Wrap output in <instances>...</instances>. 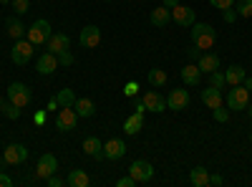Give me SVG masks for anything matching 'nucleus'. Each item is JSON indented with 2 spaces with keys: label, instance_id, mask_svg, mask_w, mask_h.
Here are the masks:
<instances>
[{
  "label": "nucleus",
  "instance_id": "35",
  "mask_svg": "<svg viewBox=\"0 0 252 187\" xmlns=\"http://www.w3.org/2000/svg\"><path fill=\"white\" fill-rule=\"evenodd\" d=\"M212 112H215V119H217L220 124H224V121L229 119V112H227V109L222 107V104H220V107H217V109H212Z\"/></svg>",
  "mask_w": 252,
  "mask_h": 187
},
{
  "label": "nucleus",
  "instance_id": "13",
  "mask_svg": "<svg viewBox=\"0 0 252 187\" xmlns=\"http://www.w3.org/2000/svg\"><path fill=\"white\" fill-rule=\"evenodd\" d=\"M78 40H81L83 48H96L101 43V28L98 26H86V28L81 31Z\"/></svg>",
  "mask_w": 252,
  "mask_h": 187
},
{
  "label": "nucleus",
  "instance_id": "5",
  "mask_svg": "<svg viewBox=\"0 0 252 187\" xmlns=\"http://www.w3.org/2000/svg\"><path fill=\"white\" fill-rule=\"evenodd\" d=\"M8 99L15 104V107H28L31 104V99H33V91H31V86H26V84H20V81H13V84L8 86Z\"/></svg>",
  "mask_w": 252,
  "mask_h": 187
},
{
  "label": "nucleus",
  "instance_id": "24",
  "mask_svg": "<svg viewBox=\"0 0 252 187\" xmlns=\"http://www.w3.org/2000/svg\"><path fill=\"white\" fill-rule=\"evenodd\" d=\"M89 182H91V177L86 175V170H71L66 177L68 187H89Z\"/></svg>",
  "mask_w": 252,
  "mask_h": 187
},
{
  "label": "nucleus",
  "instance_id": "16",
  "mask_svg": "<svg viewBox=\"0 0 252 187\" xmlns=\"http://www.w3.org/2000/svg\"><path fill=\"white\" fill-rule=\"evenodd\" d=\"M124 154H126V144H124L121 139H109L106 144H103V157H106V159L116 162V159H121Z\"/></svg>",
  "mask_w": 252,
  "mask_h": 187
},
{
  "label": "nucleus",
  "instance_id": "26",
  "mask_svg": "<svg viewBox=\"0 0 252 187\" xmlns=\"http://www.w3.org/2000/svg\"><path fill=\"white\" fill-rule=\"evenodd\" d=\"M5 28H8V36L15 38V40H18V38H26V31H28L18 18H8V20H5Z\"/></svg>",
  "mask_w": 252,
  "mask_h": 187
},
{
  "label": "nucleus",
  "instance_id": "29",
  "mask_svg": "<svg viewBox=\"0 0 252 187\" xmlns=\"http://www.w3.org/2000/svg\"><path fill=\"white\" fill-rule=\"evenodd\" d=\"M56 101H58V107H73V104H76L73 89H61V91L56 94Z\"/></svg>",
  "mask_w": 252,
  "mask_h": 187
},
{
  "label": "nucleus",
  "instance_id": "38",
  "mask_svg": "<svg viewBox=\"0 0 252 187\" xmlns=\"http://www.w3.org/2000/svg\"><path fill=\"white\" fill-rule=\"evenodd\" d=\"M46 185H48V187H63V185H66V180H63V177H56V175H51V177L46 180Z\"/></svg>",
  "mask_w": 252,
  "mask_h": 187
},
{
  "label": "nucleus",
  "instance_id": "49",
  "mask_svg": "<svg viewBox=\"0 0 252 187\" xmlns=\"http://www.w3.org/2000/svg\"><path fill=\"white\" fill-rule=\"evenodd\" d=\"M0 3H3V5H10V3H13V0H0Z\"/></svg>",
  "mask_w": 252,
  "mask_h": 187
},
{
  "label": "nucleus",
  "instance_id": "9",
  "mask_svg": "<svg viewBox=\"0 0 252 187\" xmlns=\"http://www.w3.org/2000/svg\"><path fill=\"white\" fill-rule=\"evenodd\" d=\"M5 164H23L28 159V147L26 144H8L5 152H3Z\"/></svg>",
  "mask_w": 252,
  "mask_h": 187
},
{
  "label": "nucleus",
  "instance_id": "47",
  "mask_svg": "<svg viewBox=\"0 0 252 187\" xmlns=\"http://www.w3.org/2000/svg\"><path fill=\"white\" fill-rule=\"evenodd\" d=\"M134 109H136L139 114H144V112H146V107H144V101H136V107H134Z\"/></svg>",
  "mask_w": 252,
  "mask_h": 187
},
{
  "label": "nucleus",
  "instance_id": "12",
  "mask_svg": "<svg viewBox=\"0 0 252 187\" xmlns=\"http://www.w3.org/2000/svg\"><path fill=\"white\" fill-rule=\"evenodd\" d=\"M141 101H144L146 112H154V114H159V112H164V109H166V96H161V94H159L157 89L146 91Z\"/></svg>",
  "mask_w": 252,
  "mask_h": 187
},
{
  "label": "nucleus",
  "instance_id": "46",
  "mask_svg": "<svg viewBox=\"0 0 252 187\" xmlns=\"http://www.w3.org/2000/svg\"><path fill=\"white\" fill-rule=\"evenodd\" d=\"M242 86H245V89H250V91H252V78H250V76H245V81H242Z\"/></svg>",
  "mask_w": 252,
  "mask_h": 187
},
{
  "label": "nucleus",
  "instance_id": "36",
  "mask_svg": "<svg viewBox=\"0 0 252 187\" xmlns=\"http://www.w3.org/2000/svg\"><path fill=\"white\" fill-rule=\"evenodd\" d=\"M222 20H224V23H235V20H237V10H232V8L222 10Z\"/></svg>",
  "mask_w": 252,
  "mask_h": 187
},
{
  "label": "nucleus",
  "instance_id": "37",
  "mask_svg": "<svg viewBox=\"0 0 252 187\" xmlns=\"http://www.w3.org/2000/svg\"><path fill=\"white\" fill-rule=\"evenodd\" d=\"M215 8H220V10H227V8H232L235 5V0H209Z\"/></svg>",
  "mask_w": 252,
  "mask_h": 187
},
{
  "label": "nucleus",
  "instance_id": "32",
  "mask_svg": "<svg viewBox=\"0 0 252 187\" xmlns=\"http://www.w3.org/2000/svg\"><path fill=\"white\" fill-rule=\"evenodd\" d=\"M237 15L242 18H252V0H237Z\"/></svg>",
  "mask_w": 252,
  "mask_h": 187
},
{
  "label": "nucleus",
  "instance_id": "15",
  "mask_svg": "<svg viewBox=\"0 0 252 187\" xmlns=\"http://www.w3.org/2000/svg\"><path fill=\"white\" fill-rule=\"evenodd\" d=\"M83 154H89V157H94V159H106L103 157V142L98 139V137H86L83 139Z\"/></svg>",
  "mask_w": 252,
  "mask_h": 187
},
{
  "label": "nucleus",
  "instance_id": "51",
  "mask_svg": "<svg viewBox=\"0 0 252 187\" xmlns=\"http://www.w3.org/2000/svg\"><path fill=\"white\" fill-rule=\"evenodd\" d=\"M250 142H252V134H250Z\"/></svg>",
  "mask_w": 252,
  "mask_h": 187
},
{
  "label": "nucleus",
  "instance_id": "44",
  "mask_svg": "<svg viewBox=\"0 0 252 187\" xmlns=\"http://www.w3.org/2000/svg\"><path fill=\"white\" fill-rule=\"evenodd\" d=\"M33 121H35V124H43V121H46V112H35Z\"/></svg>",
  "mask_w": 252,
  "mask_h": 187
},
{
  "label": "nucleus",
  "instance_id": "14",
  "mask_svg": "<svg viewBox=\"0 0 252 187\" xmlns=\"http://www.w3.org/2000/svg\"><path fill=\"white\" fill-rule=\"evenodd\" d=\"M56 69H58V56L51 53V51H46L43 56L38 58V64H35V71H38V74H43V76H51Z\"/></svg>",
  "mask_w": 252,
  "mask_h": 187
},
{
  "label": "nucleus",
  "instance_id": "40",
  "mask_svg": "<svg viewBox=\"0 0 252 187\" xmlns=\"http://www.w3.org/2000/svg\"><path fill=\"white\" fill-rule=\"evenodd\" d=\"M136 91H139V84H136V81H129V84H126V89H124L126 96H136Z\"/></svg>",
  "mask_w": 252,
  "mask_h": 187
},
{
  "label": "nucleus",
  "instance_id": "33",
  "mask_svg": "<svg viewBox=\"0 0 252 187\" xmlns=\"http://www.w3.org/2000/svg\"><path fill=\"white\" fill-rule=\"evenodd\" d=\"M13 10H15V15H23V13H28L31 10V3H28V0H13Z\"/></svg>",
  "mask_w": 252,
  "mask_h": 187
},
{
  "label": "nucleus",
  "instance_id": "48",
  "mask_svg": "<svg viewBox=\"0 0 252 187\" xmlns=\"http://www.w3.org/2000/svg\"><path fill=\"white\" fill-rule=\"evenodd\" d=\"M247 116L252 119V104H247Z\"/></svg>",
  "mask_w": 252,
  "mask_h": 187
},
{
  "label": "nucleus",
  "instance_id": "25",
  "mask_svg": "<svg viewBox=\"0 0 252 187\" xmlns=\"http://www.w3.org/2000/svg\"><path fill=\"white\" fill-rule=\"evenodd\" d=\"M245 76H247V74H245V69H242V66H237V64H235V66H229V69L224 71V78H227V84H229V86L242 84Z\"/></svg>",
  "mask_w": 252,
  "mask_h": 187
},
{
  "label": "nucleus",
  "instance_id": "45",
  "mask_svg": "<svg viewBox=\"0 0 252 187\" xmlns=\"http://www.w3.org/2000/svg\"><path fill=\"white\" fill-rule=\"evenodd\" d=\"M161 5H166V8H174V5H179V0H161Z\"/></svg>",
  "mask_w": 252,
  "mask_h": 187
},
{
  "label": "nucleus",
  "instance_id": "4",
  "mask_svg": "<svg viewBox=\"0 0 252 187\" xmlns=\"http://www.w3.org/2000/svg\"><path fill=\"white\" fill-rule=\"evenodd\" d=\"M247 104H250V89H245L242 84L229 89V94H227V109L242 112V109H247Z\"/></svg>",
  "mask_w": 252,
  "mask_h": 187
},
{
  "label": "nucleus",
  "instance_id": "3",
  "mask_svg": "<svg viewBox=\"0 0 252 187\" xmlns=\"http://www.w3.org/2000/svg\"><path fill=\"white\" fill-rule=\"evenodd\" d=\"M33 53H35V46L31 43L28 38H18L15 46L10 48V58H13V64H18V66H26L28 61L33 58Z\"/></svg>",
  "mask_w": 252,
  "mask_h": 187
},
{
  "label": "nucleus",
  "instance_id": "39",
  "mask_svg": "<svg viewBox=\"0 0 252 187\" xmlns=\"http://www.w3.org/2000/svg\"><path fill=\"white\" fill-rule=\"evenodd\" d=\"M116 185H119V187H134V185H139V182H136V180H134L131 175H126V177H121V180H119Z\"/></svg>",
  "mask_w": 252,
  "mask_h": 187
},
{
  "label": "nucleus",
  "instance_id": "21",
  "mask_svg": "<svg viewBox=\"0 0 252 187\" xmlns=\"http://www.w3.org/2000/svg\"><path fill=\"white\" fill-rule=\"evenodd\" d=\"M149 20H152V26H157V28H166V23L172 20V10L166 8V5H159V8L152 10Z\"/></svg>",
  "mask_w": 252,
  "mask_h": 187
},
{
  "label": "nucleus",
  "instance_id": "34",
  "mask_svg": "<svg viewBox=\"0 0 252 187\" xmlns=\"http://www.w3.org/2000/svg\"><path fill=\"white\" fill-rule=\"evenodd\" d=\"M73 64V53L66 48V51H61L58 53V66H63V69H66V66H71Z\"/></svg>",
  "mask_w": 252,
  "mask_h": 187
},
{
  "label": "nucleus",
  "instance_id": "28",
  "mask_svg": "<svg viewBox=\"0 0 252 187\" xmlns=\"http://www.w3.org/2000/svg\"><path fill=\"white\" fill-rule=\"evenodd\" d=\"M146 81H149L152 86H166V71L164 69H152L149 74H146Z\"/></svg>",
  "mask_w": 252,
  "mask_h": 187
},
{
  "label": "nucleus",
  "instance_id": "7",
  "mask_svg": "<svg viewBox=\"0 0 252 187\" xmlns=\"http://www.w3.org/2000/svg\"><path fill=\"white\" fill-rule=\"evenodd\" d=\"M172 20L177 26H182V28H192L194 23H197V15H194V8H189V5H174L172 8Z\"/></svg>",
  "mask_w": 252,
  "mask_h": 187
},
{
  "label": "nucleus",
  "instance_id": "8",
  "mask_svg": "<svg viewBox=\"0 0 252 187\" xmlns=\"http://www.w3.org/2000/svg\"><path fill=\"white\" fill-rule=\"evenodd\" d=\"M129 175H131L136 182H149V180L154 177V167H152L146 159H136V162H131Z\"/></svg>",
  "mask_w": 252,
  "mask_h": 187
},
{
  "label": "nucleus",
  "instance_id": "18",
  "mask_svg": "<svg viewBox=\"0 0 252 187\" xmlns=\"http://www.w3.org/2000/svg\"><path fill=\"white\" fill-rule=\"evenodd\" d=\"M202 104L207 109H217L220 104H222V91L220 89H215V86H207V89H202Z\"/></svg>",
  "mask_w": 252,
  "mask_h": 187
},
{
  "label": "nucleus",
  "instance_id": "31",
  "mask_svg": "<svg viewBox=\"0 0 252 187\" xmlns=\"http://www.w3.org/2000/svg\"><path fill=\"white\" fill-rule=\"evenodd\" d=\"M209 86H215V89H220V91L227 86V78H224V74H222L220 69L209 74Z\"/></svg>",
  "mask_w": 252,
  "mask_h": 187
},
{
  "label": "nucleus",
  "instance_id": "17",
  "mask_svg": "<svg viewBox=\"0 0 252 187\" xmlns=\"http://www.w3.org/2000/svg\"><path fill=\"white\" fill-rule=\"evenodd\" d=\"M182 81L187 86H199L202 84V71H199V66L197 64H187L184 69H182Z\"/></svg>",
  "mask_w": 252,
  "mask_h": 187
},
{
  "label": "nucleus",
  "instance_id": "50",
  "mask_svg": "<svg viewBox=\"0 0 252 187\" xmlns=\"http://www.w3.org/2000/svg\"><path fill=\"white\" fill-rule=\"evenodd\" d=\"M103 3H111V0H103Z\"/></svg>",
  "mask_w": 252,
  "mask_h": 187
},
{
  "label": "nucleus",
  "instance_id": "20",
  "mask_svg": "<svg viewBox=\"0 0 252 187\" xmlns=\"http://www.w3.org/2000/svg\"><path fill=\"white\" fill-rule=\"evenodd\" d=\"M141 127H144V114H139V112H134V114H129V116L124 119V132L129 134V137L139 134Z\"/></svg>",
  "mask_w": 252,
  "mask_h": 187
},
{
  "label": "nucleus",
  "instance_id": "1",
  "mask_svg": "<svg viewBox=\"0 0 252 187\" xmlns=\"http://www.w3.org/2000/svg\"><path fill=\"white\" fill-rule=\"evenodd\" d=\"M215 40H217V31L209 26V23H194V26H192V43H194L199 51L212 48Z\"/></svg>",
  "mask_w": 252,
  "mask_h": 187
},
{
  "label": "nucleus",
  "instance_id": "11",
  "mask_svg": "<svg viewBox=\"0 0 252 187\" xmlns=\"http://www.w3.org/2000/svg\"><path fill=\"white\" fill-rule=\"evenodd\" d=\"M166 107L172 112H182L189 107V91L187 89H172L169 96H166Z\"/></svg>",
  "mask_w": 252,
  "mask_h": 187
},
{
  "label": "nucleus",
  "instance_id": "2",
  "mask_svg": "<svg viewBox=\"0 0 252 187\" xmlns=\"http://www.w3.org/2000/svg\"><path fill=\"white\" fill-rule=\"evenodd\" d=\"M51 36H53V31H51V23H48V20H43V18H40V20H35V23H33V26L26 31V38L31 40L33 46H46Z\"/></svg>",
  "mask_w": 252,
  "mask_h": 187
},
{
  "label": "nucleus",
  "instance_id": "22",
  "mask_svg": "<svg viewBox=\"0 0 252 187\" xmlns=\"http://www.w3.org/2000/svg\"><path fill=\"white\" fill-rule=\"evenodd\" d=\"M197 66H199L202 74H212V71L220 69V56H217V53H202Z\"/></svg>",
  "mask_w": 252,
  "mask_h": 187
},
{
  "label": "nucleus",
  "instance_id": "10",
  "mask_svg": "<svg viewBox=\"0 0 252 187\" xmlns=\"http://www.w3.org/2000/svg\"><path fill=\"white\" fill-rule=\"evenodd\" d=\"M56 170H58V159L53 157V154H40V159H38V167H35V175L40 177V180H48L51 175H56Z\"/></svg>",
  "mask_w": 252,
  "mask_h": 187
},
{
  "label": "nucleus",
  "instance_id": "43",
  "mask_svg": "<svg viewBox=\"0 0 252 187\" xmlns=\"http://www.w3.org/2000/svg\"><path fill=\"white\" fill-rule=\"evenodd\" d=\"M199 56H202V51L194 46V48H189V58H192V61H199Z\"/></svg>",
  "mask_w": 252,
  "mask_h": 187
},
{
  "label": "nucleus",
  "instance_id": "23",
  "mask_svg": "<svg viewBox=\"0 0 252 187\" xmlns=\"http://www.w3.org/2000/svg\"><path fill=\"white\" fill-rule=\"evenodd\" d=\"M73 109H76V114H78V116H83V119H91V116L96 114V104H94L91 99H76Z\"/></svg>",
  "mask_w": 252,
  "mask_h": 187
},
{
  "label": "nucleus",
  "instance_id": "41",
  "mask_svg": "<svg viewBox=\"0 0 252 187\" xmlns=\"http://www.w3.org/2000/svg\"><path fill=\"white\" fill-rule=\"evenodd\" d=\"M209 185H215V187H222V185H224L222 175H209Z\"/></svg>",
  "mask_w": 252,
  "mask_h": 187
},
{
  "label": "nucleus",
  "instance_id": "19",
  "mask_svg": "<svg viewBox=\"0 0 252 187\" xmlns=\"http://www.w3.org/2000/svg\"><path fill=\"white\" fill-rule=\"evenodd\" d=\"M46 46H48V51H51V53H56V56H58L61 51H66V48L71 46V38H68L66 33H53V36L48 38V43H46Z\"/></svg>",
  "mask_w": 252,
  "mask_h": 187
},
{
  "label": "nucleus",
  "instance_id": "42",
  "mask_svg": "<svg viewBox=\"0 0 252 187\" xmlns=\"http://www.w3.org/2000/svg\"><path fill=\"white\" fill-rule=\"evenodd\" d=\"M13 185V180L8 177V175H3V172H0V187H10Z\"/></svg>",
  "mask_w": 252,
  "mask_h": 187
},
{
  "label": "nucleus",
  "instance_id": "6",
  "mask_svg": "<svg viewBox=\"0 0 252 187\" xmlns=\"http://www.w3.org/2000/svg\"><path fill=\"white\" fill-rule=\"evenodd\" d=\"M76 121H78V114L73 107H61L58 109V116H56V129L58 132H73L76 129Z\"/></svg>",
  "mask_w": 252,
  "mask_h": 187
},
{
  "label": "nucleus",
  "instance_id": "27",
  "mask_svg": "<svg viewBox=\"0 0 252 187\" xmlns=\"http://www.w3.org/2000/svg\"><path fill=\"white\" fill-rule=\"evenodd\" d=\"M189 182H192L194 187H207V185H209V172H207V167H194L192 172H189Z\"/></svg>",
  "mask_w": 252,
  "mask_h": 187
},
{
  "label": "nucleus",
  "instance_id": "30",
  "mask_svg": "<svg viewBox=\"0 0 252 187\" xmlns=\"http://www.w3.org/2000/svg\"><path fill=\"white\" fill-rule=\"evenodd\" d=\"M0 114H5L8 119H20V107H15L10 99H8V101L0 99Z\"/></svg>",
  "mask_w": 252,
  "mask_h": 187
}]
</instances>
